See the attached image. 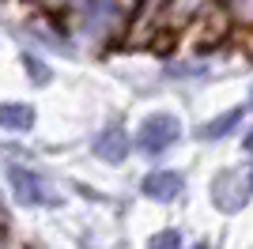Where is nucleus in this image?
I'll use <instances>...</instances> for the list:
<instances>
[{
    "label": "nucleus",
    "mask_w": 253,
    "mask_h": 249,
    "mask_svg": "<svg viewBox=\"0 0 253 249\" xmlns=\"http://www.w3.org/2000/svg\"><path fill=\"white\" fill-rule=\"evenodd\" d=\"M223 4H227V11H231L242 27H253V0H223Z\"/></svg>",
    "instance_id": "nucleus-8"
},
{
    "label": "nucleus",
    "mask_w": 253,
    "mask_h": 249,
    "mask_svg": "<svg viewBox=\"0 0 253 249\" xmlns=\"http://www.w3.org/2000/svg\"><path fill=\"white\" fill-rule=\"evenodd\" d=\"M95 155L102 159V163H125L128 159V136H125V128L117 121L95 140Z\"/></svg>",
    "instance_id": "nucleus-4"
},
{
    "label": "nucleus",
    "mask_w": 253,
    "mask_h": 249,
    "mask_svg": "<svg viewBox=\"0 0 253 249\" xmlns=\"http://www.w3.org/2000/svg\"><path fill=\"white\" fill-rule=\"evenodd\" d=\"M250 197H253L250 170H223L215 177V185H211V200H215L219 211H238V208H246Z\"/></svg>",
    "instance_id": "nucleus-2"
},
{
    "label": "nucleus",
    "mask_w": 253,
    "mask_h": 249,
    "mask_svg": "<svg viewBox=\"0 0 253 249\" xmlns=\"http://www.w3.org/2000/svg\"><path fill=\"white\" fill-rule=\"evenodd\" d=\"M38 4H49V8H61V4H68V0H38Z\"/></svg>",
    "instance_id": "nucleus-12"
},
{
    "label": "nucleus",
    "mask_w": 253,
    "mask_h": 249,
    "mask_svg": "<svg viewBox=\"0 0 253 249\" xmlns=\"http://www.w3.org/2000/svg\"><path fill=\"white\" fill-rule=\"evenodd\" d=\"M34 124V110L23 102H0V128H11V132H27Z\"/></svg>",
    "instance_id": "nucleus-6"
},
{
    "label": "nucleus",
    "mask_w": 253,
    "mask_h": 249,
    "mask_svg": "<svg viewBox=\"0 0 253 249\" xmlns=\"http://www.w3.org/2000/svg\"><path fill=\"white\" fill-rule=\"evenodd\" d=\"M148 249H181V234L178 230H159L155 238L148 242Z\"/></svg>",
    "instance_id": "nucleus-9"
},
{
    "label": "nucleus",
    "mask_w": 253,
    "mask_h": 249,
    "mask_svg": "<svg viewBox=\"0 0 253 249\" xmlns=\"http://www.w3.org/2000/svg\"><path fill=\"white\" fill-rule=\"evenodd\" d=\"M23 64H27V72L34 76V83H49V68H45L38 57H23Z\"/></svg>",
    "instance_id": "nucleus-10"
},
{
    "label": "nucleus",
    "mask_w": 253,
    "mask_h": 249,
    "mask_svg": "<svg viewBox=\"0 0 253 249\" xmlns=\"http://www.w3.org/2000/svg\"><path fill=\"white\" fill-rule=\"evenodd\" d=\"M250 177H253V166H250Z\"/></svg>",
    "instance_id": "nucleus-15"
},
{
    "label": "nucleus",
    "mask_w": 253,
    "mask_h": 249,
    "mask_svg": "<svg viewBox=\"0 0 253 249\" xmlns=\"http://www.w3.org/2000/svg\"><path fill=\"white\" fill-rule=\"evenodd\" d=\"M193 249H215V246H208V242H201V246H193Z\"/></svg>",
    "instance_id": "nucleus-14"
},
{
    "label": "nucleus",
    "mask_w": 253,
    "mask_h": 249,
    "mask_svg": "<svg viewBox=\"0 0 253 249\" xmlns=\"http://www.w3.org/2000/svg\"><path fill=\"white\" fill-rule=\"evenodd\" d=\"M8 177H11V193L19 197V204H27V208H57L61 204V193L49 185V177L34 174V170H23V166H11Z\"/></svg>",
    "instance_id": "nucleus-1"
},
{
    "label": "nucleus",
    "mask_w": 253,
    "mask_h": 249,
    "mask_svg": "<svg viewBox=\"0 0 253 249\" xmlns=\"http://www.w3.org/2000/svg\"><path fill=\"white\" fill-rule=\"evenodd\" d=\"M246 151L253 155V128H250V136H246Z\"/></svg>",
    "instance_id": "nucleus-13"
},
{
    "label": "nucleus",
    "mask_w": 253,
    "mask_h": 249,
    "mask_svg": "<svg viewBox=\"0 0 253 249\" xmlns=\"http://www.w3.org/2000/svg\"><path fill=\"white\" fill-rule=\"evenodd\" d=\"M174 4V15L178 19H189L193 11H201V0H170Z\"/></svg>",
    "instance_id": "nucleus-11"
},
{
    "label": "nucleus",
    "mask_w": 253,
    "mask_h": 249,
    "mask_svg": "<svg viewBox=\"0 0 253 249\" xmlns=\"http://www.w3.org/2000/svg\"><path fill=\"white\" fill-rule=\"evenodd\" d=\"M238 117H242V110H231V114H223L219 121L204 124V128H201V136H204V140H219L223 132H231L234 124H238Z\"/></svg>",
    "instance_id": "nucleus-7"
},
{
    "label": "nucleus",
    "mask_w": 253,
    "mask_h": 249,
    "mask_svg": "<svg viewBox=\"0 0 253 249\" xmlns=\"http://www.w3.org/2000/svg\"><path fill=\"white\" fill-rule=\"evenodd\" d=\"M181 189H185V181L174 170H155V174L144 177V197H151V200H174V197H181Z\"/></svg>",
    "instance_id": "nucleus-5"
},
{
    "label": "nucleus",
    "mask_w": 253,
    "mask_h": 249,
    "mask_svg": "<svg viewBox=\"0 0 253 249\" xmlns=\"http://www.w3.org/2000/svg\"><path fill=\"white\" fill-rule=\"evenodd\" d=\"M178 136H181V121L178 117L174 114H155V117H148V121L140 124L136 147L144 151V155H159V151H167Z\"/></svg>",
    "instance_id": "nucleus-3"
}]
</instances>
